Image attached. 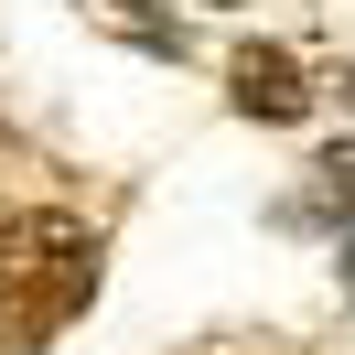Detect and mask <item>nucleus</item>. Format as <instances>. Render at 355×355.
Segmentation results:
<instances>
[{"mask_svg": "<svg viewBox=\"0 0 355 355\" xmlns=\"http://www.w3.org/2000/svg\"><path fill=\"white\" fill-rule=\"evenodd\" d=\"M97 291V237L76 216H11L0 226V355H44Z\"/></svg>", "mask_w": 355, "mask_h": 355, "instance_id": "1", "label": "nucleus"}, {"mask_svg": "<svg viewBox=\"0 0 355 355\" xmlns=\"http://www.w3.org/2000/svg\"><path fill=\"white\" fill-rule=\"evenodd\" d=\"M226 97H237V119H302L312 108V76H302V54H280V44H248L237 65H226Z\"/></svg>", "mask_w": 355, "mask_h": 355, "instance_id": "2", "label": "nucleus"}, {"mask_svg": "<svg viewBox=\"0 0 355 355\" xmlns=\"http://www.w3.org/2000/svg\"><path fill=\"white\" fill-rule=\"evenodd\" d=\"M312 205H323V216H345V226H355V140H334V151L312 162Z\"/></svg>", "mask_w": 355, "mask_h": 355, "instance_id": "3", "label": "nucleus"}, {"mask_svg": "<svg viewBox=\"0 0 355 355\" xmlns=\"http://www.w3.org/2000/svg\"><path fill=\"white\" fill-rule=\"evenodd\" d=\"M345 302H355V237H345Z\"/></svg>", "mask_w": 355, "mask_h": 355, "instance_id": "4", "label": "nucleus"}, {"mask_svg": "<svg viewBox=\"0 0 355 355\" xmlns=\"http://www.w3.org/2000/svg\"><path fill=\"white\" fill-rule=\"evenodd\" d=\"M119 11H162V0H119Z\"/></svg>", "mask_w": 355, "mask_h": 355, "instance_id": "5", "label": "nucleus"}]
</instances>
